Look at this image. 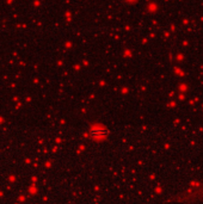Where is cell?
I'll use <instances>...</instances> for the list:
<instances>
[{"label":"cell","mask_w":203,"mask_h":204,"mask_svg":"<svg viewBox=\"0 0 203 204\" xmlns=\"http://www.w3.org/2000/svg\"><path fill=\"white\" fill-rule=\"evenodd\" d=\"M124 1H135V0H124Z\"/></svg>","instance_id":"obj_1"}]
</instances>
